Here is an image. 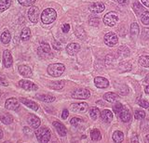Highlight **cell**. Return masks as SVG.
I'll return each instance as SVG.
<instances>
[{
    "instance_id": "6da1fadb",
    "label": "cell",
    "mask_w": 149,
    "mask_h": 143,
    "mask_svg": "<svg viewBox=\"0 0 149 143\" xmlns=\"http://www.w3.org/2000/svg\"><path fill=\"white\" fill-rule=\"evenodd\" d=\"M57 18V12L53 8H46L41 14V21L44 24H50Z\"/></svg>"
},
{
    "instance_id": "7a4b0ae2",
    "label": "cell",
    "mask_w": 149,
    "mask_h": 143,
    "mask_svg": "<svg viewBox=\"0 0 149 143\" xmlns=\"http://www.w3.org/2000/svg\"><path fill=\"white\" fill-rule=\"evenodd\" d=\"M36 137L39 143H48L50 140V131L48 127H40L36 131Z\"/></svg>"
},
{
    "instance_id": "3957f363",
    "label": "cell",
    "mask_w": 149,
    "mask_h": 143,
    "mask_svg": "<svg viewBox=\"0 0 149 143\" xmlns=\"http://www.w3.org/2000/svg\"><path fill=\"white\" fill-rule=\"evenodd\" d=\"M65 71V66L62 63H53L48 67V73L53 77H59Z\"/></svg>"
},
{
    "instance_id": "277c9868",
    "label": "cell",
    "mask_w": 149,
    "mask_h": 143,
    "mask_svg": "<svg viewBox=\"0 0 149 143\" xmlns=\"http://www.w3.org/2000/svg\"><path fill=\"white\" fill-rule=\"evenodd\" d=\"M71 96L76 99H87L90 98L91 92L87 88H77L72 92Z\"/></svg>"
},
{
    "instance_id": "5b68a950",
    "label": "cell",
    "mask_w": 149,
    "mask_h": 143,
    "mask_svg": "<svg viewBox=\"0 0 149 143\" xmlns=\"http://www.w3.org/2000/svg\"><path fill=\"white\" fill-rule=\"evenodd\" d=\"M38 55L42 58H50L52 57V53H51V49L48 43L46 42H41L40 43V47L38 48V51H37Z\"/></svg>"
},
{
    "instance_id": "8992f818",
    "label": "cell",
    "mask_w": 149,
    "mask_h": 143,
    "mask_svg": "<svg viewBox=\"0 0 149 143\" xmlns=\"http://www.w3.org/2000/svg\"><path fill=\"white\" fill-rule=\"evenodd\" d=\"M118 21V16L116 15V13L115 12H109L104 17V22L107 26H115L116 24V22Z\"/></svg>"
},
{
    "instance_id": "52a82bcc",
    "label": "cell",
    "mask_w": 149,
    "mask_h": 143,
    "mask_svg": "<svg viewBox=\"0 0 149 143\" xmlns=\"http://www.w3.org/2000/svg\"><path fill=\"white\" fill-rule=\"evenodd\" d=\"M19 86H20L22 89L27 90V91H36L38 89V86H37L35 83H33L29 80H21L19 82Z\"/></svg>"
},
{
    "instance_id": "ba28073f",
    "label": "cell",
    "mask_w": 149,
    "mask_h": 143,
    "mask_svg": "<svg viewBox=\"0 0 149 143\" xmlns=\"http://www.w3.org/2000/svg\"><path fill=\"white\" fill-rule=\"evenodd\" d=\"M28 18L33 23H36L39 18V8L36 6L31 7L30 10H28Z\"/></svg>"
},
{
    "instance_id": "9c48e42d",
    "label": "cell",
    "mask_w": 149,
    "mask_h": 143,
    "mask_svg": "<svg viewBox=\"0 0 149 143\" xmlns=\"http://www.w3.org/2000/svg\"><path fill=\"white\" fill-rule=\"evenodd\" d=\"M118 35H116L113 32H109L104 35V43L109 46V47H113L116 43H118Z\"/></svg>"
},
{
    "instance_id": "30bf717a",
    "label": "cell",
    "mask_w": 149,
    "mask_h": 143,
    "mask_svg": "<svg viewBox=\"0 0 149 143\" xmlns=\"http://www.w3.org/2000/svg\"><path fill=\"white\" fill-rule=\"evenodd\" d=\"M88 109V105L86 102L73 103L71 105V110L74 113H83L87 112Z\"/></svg>"
},
{
    "instance_id": "8fae6325",
    "label": "cell",
    "mask_w": 149,
    "mask_h": 143,
    "mask_svg": "<svg viewBox=\"0 0 149 143\" xmlns=\"http://www.w3.org/2000/svg\"><path fill=\"white\" fill-rule=\"evenodd\" d=\"M20 107V102L15 98H9L5 102V108L11 111H16Z\"/></svg>"
},
{
    "instance_id": "7c38bea8",
    "label": "cell",
    "mask_w": 149,
    "mask_h": 143,
    "mask_svg": "<svg viewBox=\"0 0 149 143\" xmlns=\"http://www.w3.org/2000/svg\"><path fill=\"white\" fill-rule=\"evenodd\" d=\"M27 122H28V124H29L33 128H35V129L38 128L40 126V124H41L40 119L37 116H36V115H34V114H29V115H28Z\"/></svg>"
},
{
    "instance_id": "4fadbf2b",
    "label": "cell",
    "mask_w": 149,
    "mask_h": 143,
    "mask_svg": "<svg viewBox=\"0 0 149 143\" xmlns=\"http://www.w3.org/2000/svg\"><path fill=\"white\" fill-rule=\"evenodd\" d=\"M94 84L98 88H106L109 86V81L104 77L98 76L94 79Z\"/></svg>"
},
{
    "instance_id": "5bb4252c",
    "label": "cell",
    "mask_w": 149,
    "mask_h": 143,
    "mask_svg": "<svg viewBox=\"0 0 149 143\" xmlns=\"http://www.w3.org/2000/svg\"><path fill=\"white\" fill-rule=\"evenodd\" d=\"M13 63V59H12V56L10 52L8 50H5L4 53H3V64H4V67L6 68H9L11 67Z\"/></svg>"
},
{
    "instance_id": "9a60e30c",
    "label": "cell",
    "mask_w": 149,
    "mask_h": 143,
    "mask_svg": "<svg viewBox=\"0 0 149 143\" xmlns=\"http://www.w3.org/2000/svg\"><path fill=\"white\" fill-rule=\"evenodd\" d=\"M90 10L92 13H101L104 10V4L102 3V2H95V3H92L91 5L90 6Z\"/></svg>"
},
{
    "instance_id": "2e32d148",
    "label": "cell",
    "mask_w": 149,
    "mask_h": 143,
    "mask_svg": "<svg viewBox=\"0 0 149 143\" xmlns=\"http://www.w3.org/2000/svg\"><path fill=\"white\" fill-rule=\"evenodd\" d=\"M79 50H80V46L77 43H71L66 47V52L70 55V56H74L77 55Z\"/></svg>"
},
{
    "instance_id": "e0dca14e",
    "label": "cell",
    "mask_w": 149,
    "mask_h": 143,
    "mask_svg": "<svg viewBox=\"0 0 149 143\" xmlns=\"http://www.w3.org/2000/svg\"><path fill=\"white\" fill-rule=\"evenodd\" d=\"M53 126L55 127L56 130H57V132H58V134L60 136H62V137L66 136L67 130H66V127L64 126V124H63L61 122L54 121L53 122Z\"/></svg>"
},
{
    "instance_id": "ac0fdd59",
    "label": "cell",
    "mask_w": 149,
    "mask_h": 143,
    "mask_svg": "<svg viewBox=\"0 0 149 143\" xmlns=\"http://www.w3.org/2000/svg\"><path fill=\"white\" fill-rule=\"evenodd\" d=\"M20 101L22 104H24L25 106H27L28 108H30V109L34 110V111H37L39 109V105L37 104L36 102H35V101L31 100V99H25V98H20Z\"/></svg>"
},
{
    "instance_id": "d6986e66",
    "label": "cell",
    "mask_w": 149,
    "mask_h": 143,
    "mask_svg": "<svg viewBox=\"0 0 149 143\" xmlns=\"http://www.w3.org/2000/svg\"><path fill=\"white\" fill-rule=\"evenodd\" d=\"M18 70H19V73H20V75H22L23 77H31L33 75V72L29 66L20 65L18 68Z\"/></svg>"
},
{
    "instance_id": "ffe728a7",
    "label": "cell",
    "mask_w": 149,
    "mask_h": 143,
    "mask_svg": "<svg viewBox=\"0 0 149 143\" xmlns=\"http://www.w3.org/2000/svg\"><path fill=\"white\" fill-rule=\"evenodd\" d=\"M101 117L104 123L108 124L113 120V113H112V112L109 110H104L101 113Z\"/></svg>"
},
{
    "instance_id": "44dd1931",
    "label": "cell",
    "mask_w": 149,
    "mask_h": 143,
    "mask_svg": "<svg viewBox=\"0 0 149 143\" xmlns=\"http://www.w3.org/2000/svg\"><path fill=\"white\" fill-rule=\"evenodd\" d=\"M118 116H119L120 120H121L122 122H124V123H128V122L130 121V116H132V115H130V113L129 112V110H128V109L123 108V110L119 113Z\"/></svg>"
},
{
    "instance_id": "7402d4cb",
    "label": "cell",
    "mask_w": 149,
    "mask_h": 143,
    "mask_svg": "<svg viewBox=\"0 0 149 143\" xmlns=\"http://www.w3.org/2000/svg\"><path fill=\"white\" fill-rule=\"evenodd\" d=\"M36 99H39L40 101H43V102L50 103V102H53L55 100V97L50 96V95L41 94V95H36Z\"/></svg>"
},
{
    "instance_id": "603a6c76",
    "label": "cell",
    "mask_w": 149,
    "mask_h": 143,
    "mask_svg": "<svg viewBox=\"0 0 149 143\" xmlns=\"http://www.w3.org/2000/svg\"><path fill=\"white\" fill-rule=\"evenodd\" d=\"M0 121L5 124H10L13 122V117L9 113H0Z\"/></svg>"
},
{
    "instance_id": "cb8c5ba5",
    "label": "cell",
    "mask_w": 149,
    "mask_h": 143,
    "mask_svg": "<svg viewBox=\"0 0 149 143\" xmlns=\"http://www.w3.org/2000/svg\"><path fill=\"white\" fill-rule=\"evenodd\" d=\"M118 98H119L118 95L113 93V92H107V93L104 95V99L108 101V102H115L116 100L118 99Z\"/></svg>"
},
{
    "instance_id": "d4e9b609",
    "label": "cell",
    "mask_w": 149,
    "mask_h": 143,
    "mask_svg": "<svg viewBox=\"0 0 149 143\" xmlns=\"http://www.w3.org/2000/svg\"><path fill=\"white\" fill-rule=\"evenodd\" d=\"M118 70L120 73H126L132 70V64L128 61H122L119 63L118 65Z\"/></svg>"
},
{
    "instance_id": "484cf974",
    "label": "cell",
    "mask_w": 149,
    "mask_h": 143,
    "mask_svg": "<svg viewBox=\"0 0 149 143\" xmlns=\"http://www.w3.org/2000/svg\"><path fill=\"white\" fill-rule=\"evenodd\" d=\"M0 39H1V42L3 44H5V45L8 44L9 42H10V39H11L10 33H9L8 30L4 31L3 33H2V35H1V36H0Z\"/></svg>"
},
{
    "instance_id": "4316f807",
    "label": "cell",
    "mask_w": 149,
    "mask_h": 143,
    "mask_svg": "<svg viewBox=\"0 0 149 143\" xmlns=\"http://www.w3.org/2000/svg\"><path fill=\"white\" fill-rule=\"evenodd\" d=\"M31 37V31L30 29L28 28V27H25V28H23L22 31V34H21V39L23 41V42H26L30 39Z\"/></svg>"
},
{
    "instance_id": "83f0119b",
    "label": "cell",
    "mask_w": 149,
    "mask_h": 143,
    "mask_svg": "<svg viewBox=\"0 0 149 143\" xmlns=\"http://www.w3.org/2000/svg\"><path fill=\"white\" fill-rule=\"evenodd\" d=\"M112 137L116 143H121L124 140V134L121 131H115Z\"/></svg>"
},
{
    "instance_id": "f1b7e54d",
    "label": "cell",
    "mask_w": 149,
    "mask_h": 143,
    "mask_svg": "<svg viewBox=\"0 0 149 143\" xmlns=\"http://www.w3.org/2000/svg\"><path fill=\"white\" fill-rule=\"evenodd\" d=\"M133 10L137 15H142L144 11H146V10H144V8L139 2H135L133 4Z\"/></svg>"
},
{
    "instance_id": "f546056e",
    "label": "cell",
    "mask_w": 149,
    "mask_h": 143,
    "mask_svg": "<svg viewBox=\"0 0 149 143\" xmlns=\"http://www.w3.org/2000/svg\"><path fill=\"white\" fill-rule=\"evenodd\" d=\"M139 31H140L139 25L136 23V22L132 23V25H130V35H132L133 38L137 37V35H139Z\"/></svg>"
},
{
    "instance_id": "4dcf8cb0",
    "label": "cell",
    "mask_w": 149,
    "mask_h": 143,
    "mask_svg": "<svg viewBox=\"0 0 149 143\" xmlns=\"http://www.w3.org/2000/svg\"><path fill=\"white\" fill-rule=\"evenodd\" d=\"M11 5V0H0V12L7 10Z\"/></svg>"
},
{
    "instance_id": "1f68e13d",
    "label": "cell",
    "mask_w": 149,
    "mask_h": 143,
    "mask_svg": "<svg viewBox=\"0 0 149 143\" xmlns=\"http://www.w3.org/2000/svg\"><path fill=\"white\" fill-rule=\"evenodd\" d=\"M91 137L92 140H95V141L100 140L102 138V134H101L99 129H97V128L93 129V130L91 132Z\"/></svg>"
},
{
    "instance_id": "d6a6232c",
    "label": "cell",
    "mask_w": 149,
    "mask_h": 143,
    "mask_svg": "<svg viewBox=\"0 0 149 143\" xmlns=\"http://www.w3.org/2000/svg\"><path fill=\"white\" fill-rule=\"evenodd\" d=\"M101 115V112L99 111V109L96 107H92L90 109V116L92 120H96L98 117Z\"/></svg>"
},
{
    "instance_id": "836d02e7",
    "label": "cell",
    "mask_w": 149,
    "mask_h": 143,
    "mask_svg": "<svg viewBox=\"0 0 149 143\" xmlns=\"http://www.w3.org/2000/svg\"><path fill=\"white\" fill-rule=\"evenodd\" d=\"M130 55V48L126 46H122L118 48V56L119 57H128Z\"/></svg>"
},
{
    "instance_id": "e575fe53",
    "label": "cell",
    "mask_w": 149,
    "mask_h": 143,
    "mask_svg": "<svg viewBox=\"0 0 149 143\" xmlns=\"http://www.w3.org/2000/svg\"><path fill=\"white\" fill-rule=\"evenodd\" d=\"M49 86L51 88L56 89V90H60V89H63V86H64V82L63 81H57V82H53L51 83L49 85Z\"/></svg>"
},
{
    "instance_id": "d590c367",
    "label": "cell",
    "mask_w": 149,
    "mask_h": 143,
    "mask_svg": "<svg viewBox=\"0 0 149 143\" xmlns=\"http://www.w3.org/2000/svg\"><path fill=\"white\" fill-rule=\"evenodd\" d=\"M139 63L140 65H142L143 67H149V56H142L139 59Z\"/></svg>"
},
{
    "instance_id": "8d00e7d4",
    "label": "cell",
    "mask_w": 149,
    "mask_h": 143,
    "mask_svg": "<svg viewBox=\"0 0 149 143\" xmlns=\"http://www.w3.org/2000/svg\"><path fill=\"white\" fill-rule=\"evenodd\" d=\"M141 21L144 25L149 24V11H144L141 15Z\"/></svg>"
},
{
    "instance_id": "74e56055",
    "label": "cell",
    "mask_w": 149,
    "mask_h": 143,
    "mask_svg": "<svg viewBox=\"0 0 149 143\" xmlns=\"http://www.w3.org/2000/svg\"><path fill=\"white\" fill-rule=\"evenodd\" d=\"M134 117L137 120H143L146 118V113L142 110H137V111H135V113H134Z\"/></svg>"
},
{
    "instance_id": "f35d334b",
    "label": "cell",
    "mask_w": 149,
    "mask_h": 143,
    "mask_svg": "<svg viewBox=\"0 0 149 143\" xmlns=\"http://www.w3.org/2000/svg\"><path fill=\"white\" fill-rule=\"evenodd\" d=\"M142 131H148L149 130V120L148 119H143V121L140 124Z\"/></svg>"
},
{
    "instance_id": "ab89813d",
    "label": "cell",
    "mask_w": 149,
    "mask_h": 143,
    "mask_svg": "<svg viewBox=\"0 0 149 143\" xmlns=\"http://www.w3.org/2000/svg\"><path fill=\"white\" fill-rule=\"evenodd\" d=\"M123 105L121 104L120 102H116L114 106H113V110H114V113L116 114H119V113L121 112V111L123 110Z\"/></svg>"
},
{
    "instance_id": "60d3db41",
    "label": "cell",
    "mask_w": 149,
    "mask_h": 143,
    "mask_svg": "<svg viewBox=\"0 0 149 143\" xmlns=\"http://www.w3.org/2000/svg\"><path fill=\"white\" fill-rule=\"evenodd\" d=\"M18 2L24 7H30L33 4H35L36 0H18Z\"/></svg>"
},
{
    "instance_id": "b9f144b4",
    "label": "cell",
    "mask_w": 149,
    "mask_h": 143,
    "mask_svg": "<svg viewBox=\"0 0 149 143\" xmlns=\"http://www.w3.org/2000/svg\"><path fill=\"white\" fill-rule=\"evenodd\" d=\"M76 35L79 38V39H84L85 38V36H86V34H85V31H84L81 27H79V28L77 29L76 31Z\"/></svg>"
},
{
    "instance_id": "7bdbcfd3",
    "label": "cell",
    "mask_w": 149,
    "mask_h": 143,
    "mask_svg": "<svg viewBox=\"0 0 149 143\" xmlns=\"http://www.w3.org/2000/svg\"><path fill=\"white\" fill-rule=\"evenodd\" d=\"M99 18H97V17H90V20H88V23H90L91 26H98L99 25Z\"/></svg>"
},
{
    "instance_id": "ee69618b",
    "label": "cell",
    "mask_w": 149,
    "mask_h": 143,
    "mask_svg": "<svg viewBox=\"0 0 149 143\" xmlns=\"http://www.w3.org/2000/svg\"><path fill=\"white\" fill-rule=\"evenodd\" d=\"M70 123H71V124L74 126H78L81 123H83V120L80 119V118H77V117H74V118L71 119Z\"/></svg>"
},
{
    "instance_id": "f6af8a7d",
    "label": "cell",
    "mask_w": 149,
    "mask_h": 143,
    "mask_svg": "<svg viewBox=\"0 0 149 143\" xmlns=\"http://www.w3.org/2000/svg\"><path fill=\"white\" fill-rule=\"evenodd\" d=\"M0 86H8V82L7 80L6 76H5L1 73H0Z\"/></svg>"
},
{
    "instance_id": "bcb514c9",
    "label": "cell",
    "mask_w": 149,
    "mask_h": 143,
    "mask_svg": "<svg viewBox=\"0 0 149 143\" xmlns=\"http://www.w3.org/2000/svg\"><path fill=\"white\" fill-rule=\"evenodd\" d=\"M115 61V58L113 55H107L106 58H105V64L107 66L109 65V64H112Z\"/></svg>"
},
{
    "instance_id": "7dc6e473",
    "label": "cell",
    "mask_w": 149,
    "mask_h": 143,
    "mask_svg": "<svg viewBox=\"0 0 149 143\" xmlns=\"http://www.w3.org/2000/svg\"><path fill=\"white\" fill-rule=\"evenodd\" d=\"M142 38L143 40L149 39V28H143L142 32Z\"/></svg>"
},
{
    "instance_id": "c3c4849f",
    "label": "cell",
    "mask_w": 149,
    "mask_h": 143,
    "mask_svg": "<svg viewBox=\"0 0 149 143\" xmlns=\"http://www.w3.org/2000/svg\"><path fill=\"white\" fill-rule=\"evenodd\" d=\"M138 104L141 106V107L144 108V109L149 108V102H148V101H146V99H140L138 101Z\"/></svg>"
},
{
    "instance_id": "681fc988",
    "label": "cell",
    "mask_w": 149,
    "mask_h": 143,
    "mask_svg": "<svg viewBox=\"0 0 149 143\" xmlns=\"http://www.w3.org/2000/svg\"><path fill=\"white\" fill-rule=\"evenodd\" d=\"M62 30H63V33H68L69 32V30H70V25L68 24V23H65V24H63V27H62Z\"/></svg>"
},
{
    "instance_id": "f907efd6",
    "label": "cell",
    "mask_w": 149,
    "mask_h": 143,
    "mask_svg": "<svg viewBox=\"0 0 149 143\" xmlns=\"http://www.w3.org/2000/svg\"><path fill=\"white\" fill-rule=\"evenodd\" d=\"M23 132H24V134H25V135H27L28 137L33 135V132H32V130L29 127H24V128H23Z\"/></svg>"
},
{
    "instance_id": "816d5d0a",
    "label": "cell",
    "mask_w": 149,
    "mask_h": 143,
    "mask_svg": "<svg viewBox=\"0 0 149 143\" xmlns=\"http://www.w3.org/2000/svg\"><path fill=\"white\" fill-rule=\"evenodd\" d=\"M68 115H69V113H68V110H66V109H64V110L63 111V113H62V118H63V120H65V119H67V117H68Z\"/></svg>"
},
{
    "instance_id": "f5cc1de1",
    "label": "cell",
    "mask_w": 149,
    "mask_h": 143,
    "mask_svg": "<svg viewBox=\"0 0 149 143\" xmlns=\"http://www.w3.org/2000/svg\"><path fill=\"white\" fill-rule=\"evenodd\" d=\"M139 140H138V135L137 134H133L132 137V143H138Z\"/></svg>"
},
{
    "instance_id": "db71d44e",
    "label": "cell",
    "mask_w": 149,
    "mask_h": 143,
    "mask_svg": "<svg viewBox=\"0 0 149 143\" xmlns=\"http://www.w3.org/2000/svg\"><path fill=\"white\" fill-rule=\"evenodd\" d=\"M130 0H118V2L119 4H121V5H127V4L129 3Z\"/></svg>"
},
{
    "instance_id": "11a10c76",
    "label": "cell",
    "mask_w": 149,
    "mask_h": 143,
    "mask_svg": "<svg viewBox=\"0 0 149 143\" xmlns=\"http://www.w3.org/2000/svg\"><path fill=\"white\" fill-rule=\"evenodd\" d=\"M142 3H143L146 7L149 8V0H142Z\"/></svg>"
},
{
    "instance_id": "9f6ffc18",
    "label": "cell",
    "mask_w": 149,
    "mask_h": 143,
    "mask_svg": "<svg viewBox=\"0 0 149 143\" xmlns=\"http://www.w3.org/2000/svg\"><path fill=\"white\" fill-rule=\"evenodd\" d=\"M144 83H146V84L149 85V73L146 76V78H144Z\"/></svg>"
},
{
    "instance_id": "6f0895ef",
    "label": "cell",
    "mask_w": 149,
    "mask_h": 143,
    "mask_svg": "<svg viewBox=\"0 0 149 143\" xmlns=\"http://www.w3.org/2000/svg\"><path fill=\"white\" fill-rule=\"evenodd\" d=\"M144 92H146V94H149V85L146 87V89H144Z\"/></svg>"
},
{
    "instance_id": "680465c9",
    "label": "cell",
    "mask_w": 149,
    "mask_h": 143,
    "mask_svg": "<svg viewBox=\"0 0 149 143\" xmlns=\"http://www.w3.org/2000/svg\"><path fill=\"white\" fill-rule=\"evenodd\" d=\"M144 141H146V143H149V134H148V135H146V140H144Z\"/></svg>"
},
{
    "instance_id": "91938a15",
    "label": "cell",
    "mask_w": 149,
    "mask_h": 143,
    "mask_svg": "<svg viewBox=\"0 0 149 143\" xmlns=\"http://www.w3.org/2000/svg\"><path fill=\"white\" fill-rule=\"evenodd\" d=\"M3 136H4L3 131H2V129L0 128V140H1V138H3Z\"/></svg>"
},
{
    "instance_id": "94428289",
    "label": "cell",
    "mask_w": 149,
    "mask_h": 143,
    "mask_svg": "<svg viewBox=\"0 0 149 143\" xmlns=\"http://www.w3.org/2000/svg\"><path fill=\"white\" fill-rule=\"evenodd\" d=\"M4 143H10V141H5Z\"/></svg>"
},
{
    "instance_id": "6125c7cd",
    "label": "cell",
    "mask_w": 149,
    "mask_h": 143,
    "mask_svg": "<svg viewBox=\"0 0 149 143\" xmlns=\"http://www.w3.org/2000/svg\"><path fill=\"white\" fill-rule=\"evenodd\" d=\"M2 96V92H1V90H0V97Z\"/></svg>"
},
{
    "instance_id": "be15d7a7",
    "label": "cell",
    "mask_w": 149,
    "mask_h": 143,
    "mask_svg": "<svg viewBox=\"0 0 149 143\" xmlns=\"http://www.w3.org/2000/svg\"><path fill=\"white\" fill-rule=\"evenodd\" d=\"M52 143H57V142H52Z\"/></svg>"
}]
</instances>
